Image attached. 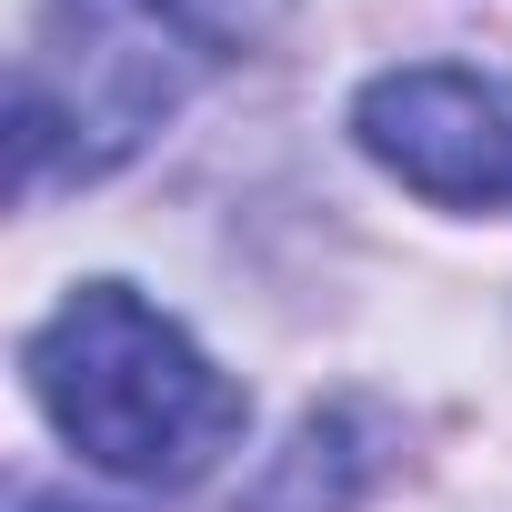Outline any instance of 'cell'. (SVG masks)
<instances>
[{"mask_svg":"<svg viewBox=\"0 0 512 512\" xmlns=\"http://www.w3.org/2000/svg\"><path fill=\"white\" fill-rule=\"evenodd\" d=\"M21 372H31V402L51 412V432L141 492L201 482L241 442V412H251L241 382L131 282H81L31 332Z\"/></svg>","mask_w":512,"mask_h":512,"instance_id":"cell-1","label":"cell"},{"mask_svg":"<svg viewBox=\"0 0 512 512\" xmlns=\"http://www.w3.org/2000/svg\"><path fill=\"white\" fill-rule=\"evenodd\" d=\"M352 141L372 171L442 211H512V81L502 71H452V61H402L362 81Z\"/></svg>","mask_w":512,"mask_h":512,"instance_id":"cell-3","label":"cell"},{"mask_svg":"<svg viewBox=\"0 0 512 512\" xmlns=\"http://www.w3.org/2000/svg\"><path fill=\"white\" fill-rule=\"evenodd\" d=\"M171 111H181V71L161 51V21H131L121 0H51L21 51V91H11L21 201L51 181L121 171Z\"/></svg>","mask_w":512,"mask_h":512,"instance_id":"cell-2","label":"cell"},{"mask_svg":"<svg viewBox=\"0 0 512 512\" xmlns=\"http://www.w3.org/2000/svg\"><path fill=\"white\" fill-rule=\"evenodd\" d=\"M141 11H151L171 41H191V51H211V61H241V51H262V41L292 21V0H141Z\"/></svg>","mask_w":512,"mask_h":512,"instance_id":"cell-5","label":"cell"},{"mask_svg":"<svg viewBox=\"0 0 512 512\" xmlns=\"http://www.w3.org/2000/svg\"><path fill=\"white\" fill-rule=\"evenodd\" d=\"M352 432H362V412H312V422L292 432L282 472L251 492V512H352V492H362V472H372V452H362Z\"/></svg>","mask_w":512,"mask_h":512,"instance_id":"cell-4","label":"cell"}]
</instances>
